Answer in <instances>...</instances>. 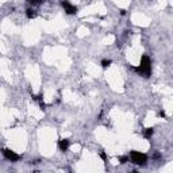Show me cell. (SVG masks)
<instances>
[{
	"label": "cell",
	"instance_id": "obj_1",
	"mask_svg": "<svg viewBox=\"0 0 173 173\" xmlns=\"http://www.w3.org/2000/svg\"><path fill=\"white\" fill-rule=\"evenodd\" d=\"M135 72H138L139 74H142L143 77H150L151 74V61L150 58H149V56H142V58H141V62L138 66L134 68Z\"/></svg>",
	"mask_w": 173,
	"mask_h": 173
},
{
	"label": "cell",
	"instance_id": "obj_2",
	"mask_svg": "<svg viewBox=\"0 0 173 173\" xmlns=\"http://www.w3.org/2000/svg\"><path fill=\"white\" fill-rule=\"evenodd\" d=\"M129 157H130V161L135 165H142L143 166L147 162V156L145 153H141V151H137V150H132Z\"/></svg>",
	"mask_w": 173,
	"mask_h": 173
},
{
	"label": "cell",
	"instance_id": "obj_3",
	"mask_svg": "<svg viewBox=\"0 0 173 173\" xmlns=\"http://www.w3.org/2000/svg\"><path fill=\"white\" fill-rule=\"evenodd\" d=\"M3 156H4L5 158H7L8 161H11V162H16V161H19V159L22 158L19 154H16L15 151L10 150V149H3Z\"/></svg>",
	"mask_w": 173,
	"mask_h": 173
},
{
	"label": "cell",
	"instance_id": "obj_4",
	"mask_svg": "<svg viewBox=\"0 0 173 173\" xmlns=\"http://www.w3.org/2000/svg\"><path fill=\"white\" fill-rule=\"evenodd\" d=\"M61 5L64 7L65 12H66L68 15H74V14H77V7H76V5H73L72 3H69V2H61Z\"/></svg>",
	"mask_w": 173,
	"mask_h": 173
},
{
	"label": "cell",
	"instance_id": "obj_5",
	"mask_svg": "<svg viewBox=\"0 0 173 173\" xmlns=\"http://www.w3.org/2000/svg\"><path fill=\"white\" fill-rule=\"evenodd\" d=\"M69 145H70V141L68 138H62V139L58 141V149L61 151H66L69 149Z\"/></svg>",
	"mask_w": 173,
	"mask_h": 173
},
{
	"label": "cell",
	"instance_id": "obj_6",
	"mask_svg": "<svg viewBox=\"0 0 173 173\" xmlns=\"http://www.w3.org/2000/svg\"><path fill=\"white\" fill-rule=\"evenodd\" d=\"M153 134H154V129H153V127H147V129L143 130V137L147 138V139H149V138H151V135H153Z\"/></svg>",
	"mask_w": 173,
	"mask_h": 173
},
{
	"label": "cell",
	"instance_id": "obj_7",
	"mask_svg": "<svg viewBox=\"0 0 173 173\" xmlns=\"http://www.w3.org/2000/svg\"><path fill=\"white\" fill-rule=\"evenodd\" d=\"M35 15H37V12H35L34 8H27V10H26V16L29 19H34Z\"/></svg>",
	"mask_w": 173,
	"mask_h": 173
},
{
	"label": "cell",
	"instance_id": "obj_8",
	"mask_svg": "<svg viewBox=\"0 0 173 173\" xmlns=\"http://www.w3.org/2000/svg\"><path fill=\"white\" fill-rule=\"evenodd\" d=\"M111 64H112V61H111V59H103V61L100 62V65H102L103 68H108Z\"/></svg>",
	"mask_w": 173,
	"mask_h": 173
},
{
	"label": "cell",
	"instance_id": "obj_9",
	"mask_svg": "<svg viewBox=\"0 0 173 173\" xmlns=\"http://www.w3.org/2000/svg\"><path fill=\"white\" fill-rule=\"evenodd\" d=\"M129 161H130V157L129 156H122L120 158H119V162H120V164H127Z\"/></svg>",
	"mask_w": 173,
	"mask_h": 173
},
{
	"label": "cell",
	"instance_id": "obj_10",
	"mask_svg": "<svg viewBox=\"0 0 173 173\" xmlns=\"http://www.w3.org/2000/svg\"><path fill=\"white\" fill-rule=\"evenodd\" d=\"M100 158H102L103 161H105V159H107V154H105L104 151H100Z\"/></svg>",
	"mask_w": 173,
	"mask_h": 173
},
{
	"label": "cell",
	"instance_id": "obj_11",
	"mask_svg": "<svg viewBox=\"0 0 173 173\" xmlns=\"http://www.w3.org/2000/svg\"><path fill=\"white\" fill-rule=\"evenodd\" d=\"M30 4L31 5H39L41 2H32V0H30Z\"/></svg>",
	"mask_w": 173,
	"mask_h": 173
},
{
	"label": "cell",
	"instance_id": "obj_12",
	"mask_svg": "<svg viewBox=\"0 0 173 173\" xmlns=\"http://www.w3.org/2000/svg\"><path fill=\"white\" fill-rule=\"evenodd\" d=\"M159 116H161V118H165V111L164 110L159 111Z\"/></svg>",
	"mask_w": 173,
	"mask_h": 173
},
{
	"label": "cell",
	"instance_id": "obj_13",
	"mask_svg": "<svg viewBox=\"0 0 173 173\" xmlns=\"http://www.w3.org/2000/svg\"><path fill=\"white\" fill-rule=\"evenodd\" d=\"M129 173H138L137 170H132V172H129Z\"/></svg>",
	"mask_w": 173,
	"mask_h": 173
}]
</instances>
